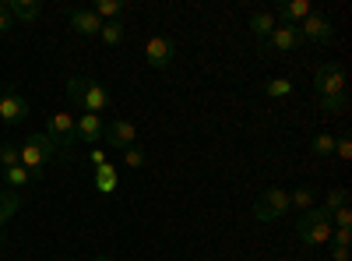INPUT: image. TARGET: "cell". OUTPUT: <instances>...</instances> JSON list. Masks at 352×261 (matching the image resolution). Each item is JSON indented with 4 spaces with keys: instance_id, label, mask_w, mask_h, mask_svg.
<instances>
[{
    "instance_id": "f1b7e54d",
    "label": "cell",
    "mask_w": 352,
    "mask_h": 261,
    "mask_svg": "<svg viewBox=\"0 0 352 261\" xmlns=\"http://www.w3.org/2000/svg\"><path fill=\"white\" fill-rule=\"evenodd\" d=\"M331 226H335V229H352V209H349V205L335 209V212H331Z\"/></svg>"
},
{
    "instance_id": "8fae6325",
    "label": "cell",
    "mask_w": 352,
    "mask_h": 261,
    "mask_svg": "<svg viewBox=\"0 0 352 261\" xmlns=\"http://www.w3.org/2000/svg\"><path fill=\"white\" fill-rule=\"evenodd\" d=\"M310 14H314L310 0H289V4H282V8L275 11V21H282V25H300V21L310 18Z\"/></svg>"
},
{
    "instance_id": "8d00e7d4",
    "label": "cell",
    "mask_w": 352,
    "mask_h": 261,
    "mask_svg": "<svg viewBox=\"0 0 352 261\" xmlns=\"http://www.w3.org/2000/svg\"><path fill=\"white\" fill-rule=\"evenodd\" d=\"M4 222H8V219H4V212H0V226H4Z\"/></svg>"
},
{
    "instance_id": "5bb4252c",
    "label": "cell",
    "mask_w": 352,
    "mask_h": 261,
    "mask_svg": "<svg viewBox=\"0 0 352 261\" xmlns=\"http://www.w3.org/2000/svg\"><path fill=\"white\" fill-rule=\"evenodd\" d=\"M71 25H74L78 36H99V28H102V21L96 18V11H85V8L71 11Z\"/></svg>"
},
{
    "instance_id": "ffe728a7",
    "label": "cell",
    "mask_w": 352,
    "mask_h": 261,
    "mask_svg": "<svg viewBox=\"0 0 352 261\" xmlns=\"http://www.w3.org/2000/svg\"><path fill=\"white\" fill-rule=\"evenodd\" d=\"M4 184H8L11 191H18V187H25V184H32V173H28V169L18 163V166L4 169Z\"/></svg>"
},
{
    "instance_id": "44dd1931",
    "label": "cell",
    "mask_w": 352,
    "mask_h": 261,
    "mask_svg": "<svg viewBox=\"0 0 352 261\" xmlns=\"http://www.w3.org/2000/svg\"><path fill=\"white\" fill-rule=\"evenodd\" d=\"M18 209H21V194L11 191V187H4V191H0V212H4V219H11Z\"/></svg>"
},
{
    "instance_id": "83f0119b",
    "label": "cell",
    "mask_w": 352,
    "mask_h": 261,
    "mask_svg": "<svg viewBox=\"0 0 352 261\" xmlns=\"http://www.w3.org/2000/svg\"><path fill=\"white\" fill-rule=\"evenodd\" d=\"M342 205H349V191H345V187H335V191L324 198V212H335V209H342Z\"/></svg>"
},
{
    "instance_id": "6da1fadb",
    "label": "cell",
    "mask_w": 352,
    "mask_h": 261,
    "mask_svg": "<svg viewBox=\"0 0 352 261\" xmlns=\"http://www.w3.org/2000/svg\"><path fill=\"white\" fill-rule=\"evenodd\" d=\"M331 212L324 209H307L300 212V222H296V237L303 240V247H324L331 240Z\"/></svg>"
},
{
    "instance_id": "e0dca14e",
    "label": "cell",
    "mask_w": 352,
    "mask_h": 261,
    "mask_svg": "<svg viewBox=\"0 0 352 261\" xmlns=\"http://www.w3.org/2000/svg\"><path fill=\"white\" fill-rule=\"evenodd\" d=\"M124 36H127V25H124L120 18H116V21H102V28H99V39H102L106 46H120Z\"/></svg>"
},
{
    "instance_id": "836d02e7",
    "label": "cell",
    "mask_w": 352,
    "mask_h": 261,
    "mask_svg": "<svg viewBox=\"0 0 352 261\" xmlns=\"http://www.w3.org/2000/svg\"><path fill=\"white\" fill-rule=\"evenodd\" d=\"M331 258H335V261H349V247H338V244H331Z\"/></svg>"
},
{
    "instance_id": "484cf974",
    "label": "cell",
    "mask_w": 352,
    "mask_h": 261,
    "mask_svg": "<svg viewBox=\"0 0 352 261\" xmlns=\"http://www.w3.org/2000/svg\"><path fill=\"white\" fill-rule=\"evenodd\" d=\"M21 163V149H18V145H0V166H4V169H11V166H18Z\"/></svg>"
},
{
    "instance_id": "7a4b0ae2",
    "label": "cell",
    "mask_w": 352,
    "mask_h": 261,
    "mask_svg": "<svg viewBox=\"0 0 352 261\" xmlns=\"http://www.w3.org/2000/svg\"><path fill=\"white\" fill-rule=\"evenodd\" d=\"M56 156V145L46 138V131H39V134H28L25 138V145H21V166L32 173V180H39L43 177V166L50 163Z\"/></svg>"
},
{
    "instance_id": "74e56055",
    "label": "cell",
    "mask_w": 352,
    "mask_h": 261,
    "mask_svg": "<svg viewBox=\"0 0 352 261\" xmlns=\"http://www.w3.org/2000/svg\"><path fill=\"white\" fill-rule=\"evenodd\" d=\"M0 254H4V240H0Z\"/></svg>"
},
{
    "instance_id": "277c9868",
    "label": "cell",
    "mask_w": 352,
    "mask_h": 261,
    "mask_svg": "<svg viewBox=\"0 0 352 261\" xmlns=\"http://www.w3.org/2000/svg\"><path fill=\"white\" fill-rule=\"evenodd\" d=\"M46 138L56 145V149H71L78 141V131H74V117L71 113H53L50 124H46Z\"/></svg>"
},
{
    "instance_id": "ab89813d",
    "label": "cell",
    "mask_w": 352,
    "mask_h": 261,
    "mask_svg": "<svg viewBox=\"0 0 352 261\" xmlns=\"http://www.w3.org/2000/svg\"><path fill=\"white\" fill-rule=\"evenodd\" d=\"M0 96H4V85H0Z\"/></svg>"
},
{
    "instance_id": "5b68a950",
    "label": "cell",
    "mask_w": 352,
    "mask_h": 261,
    "mask_svg": "<svg viewBox=\"0 0 352 261\" xmlns=\"http://www.w3.org/2000/svg\"><path fill=\"white\" fill-rule=\"evenodd\" d=\"M314 85L320 96H342L345 92V67L342 64H320L314 74Z\"/></svg>"
},
{
    "instance_id": "7c38bea8",
    "label": "cell",
    "mask_w": 352,
    "mask_h": 261,
    "mask_svg": "<svg viewBox=\"0 0 352 261\" xmlns=\"http://www.w3.org/2000/svg\"><path fill=\"white\" fill-rule=\"evenodd\" d=\"M74 131H78L81 141H102L106 124H102V117H96V113H81V117L74 121Z\"/></svg>"
},
{
    "instance_id": "9c48e42d",
    "label": "cell",
    "mask_w": 352,
    "mask_h": 261,
    "mask_svg": "<svg viewBox=\"0 0 352 261\" xmlns=\"http://www.w3.org/2000/svg\"><path fill=\"white\" fill-rule=\"evenodd\" d=\"M173 56H176V46H173V39H166V36H152L148 43H144V61H148V67H169L173 64Z\"/></svg>"
},
{
    "instance_id": "ba28073f",
    "label": "cell",
    "mask_w": 352,
    "mask_h": 261,
    "mask_svg": "<svg viewBox=\"0 0 352 261\" xmlns=\"http://www.w3.org/2000/svg\"><path fill=\"white\" fill-rule=\"evenodd\" d=\"M25 117H28V99L18 89H4V96H0V121L4 124H21Z\"/></svg>"
},
{
    "instance_id": "1f68e13d",
    "label": "cell",
    "mask_w": 352,
    "mask_h": 261,
    "mask_svg": "<svg viewBox=\"0 0 352 261\" xmlns=\"http://www.w3.org/2000/svg\"><path fill=\"white\" fill-rule=\"evenodd\" d=\"M11 28H14V18H11L8 4H0V36H4V32H11Z\"/></svg>"
},
{
    "instance_id": "2e32d148",
    "label": "cell",
    "mask_w": 352,
    "mask_h": 261,
    "mask_svg": "<svg viewBox=\"0 0 352 261\" xmlns=\"http://www.w3.org/2000/svg\"><path fill=\"white\" fill-rule=\"evenodd\" d=\"M278 28V21H275V14L272 11H254L250 14V32L254 36H261V39H268L272 32Z\"/></svg>"
},
{
    "instance_id": "4316f807",
    "label": "cell",
    "mask_w": 352,
    "mask_h": 261,
    "mask_svg": "<svg viewBox=\"0 0 352 261\" xmlns=\"http://www.w3.org/2000/svg\"><path fill=\"white\" fill-rule=\"evenodd\" d=\"M310 152H314V156H331V152H335V138H331V134H317V138L310 141Z\"/></svg>"
},
{
    "instance_id": "30bf717a",
    "label": "cell",
    "mask_w": 352,
    "mask_h": 261,
    "mask_svg": "<svg viewBox=\"0 0 352 261\" xmlns=\"http://www.w3.org/2000/svg\"><path fill=\"white\" fill-rule=\"evenodd\" d=\"M102 141L109 145V149H134V141H138V131H134V124L131 121H109L106 124V134H102Z\"/></svg>"
},
{
    "instance_id": "ac0fdd59",
    "label": "cell",
    "mask_w": 352,
    "mask_h": 261,
    "mask_svg": "<svg viewBox=\"0 0 352 261\" xmlns=\"http://www.w3.org/2000/svg\"><path fill=\"white\" fill-rule=\"evenodd\" d=\"M116 184H120V177H116V169H113L109 163L96 166V191H102V194H113V191H116Z\"/></svg>"
},
{
    "instance_id": "f35d334b",
    "label": "cell",
    "mask_w": 352,
    "mask_h": 261,
    "mask_svg": "<svg viewBox=\"0 0 352 261\" xmlns=\"http://www.w3.org/2000/svg\"><path fill=\"white\" fill-rule=\"evenodd\" d=\"M64 261H78V258H64Z\"/></svg>"
},
{
    "instance_id": "d6a6232c",
    "label": "cell",
    "mask_w": 352,
    "mask_h": 261,
    "mask_svg": "<svg viewBox=\"0 0 352 261\" xmlns=\"http://www.w3.org/2000/svg\"><path fill=\"white\" fill-rule=\"evenodd\" d=\"M349 240H352V229H331V240H328V244L349 247Z\"/></svg>"
},
{
    "instance_id": "7402d4cb",
    "label": "cell",
    "mask_w": 352,
    "mask_h": 261,
    "mask_svg": "<svg viewBox=\"0 0 352 261\" xmlns=\"http://www.w3.org/2000/svg\"><path fill=\"white\" fill-rule=\"evenodd\" d=\"M88 81H92V78H81V74L67 78V96H71V103H78V106H81V99H85V89H88Z\"/></svg>"
},
{
    "instance_id": "4fadbf2b",
    "label": "cell",
    "mask_w": 352,
    "mask_h": 261,
    "mask_svg": "<svg viewBox=\"0 0 352 261\" xmlns=\"http://www.w3.org/2000/svg\"><path fill=\"white\" fill-rule=\"evenodd\" d=\"M109 106V92H106V85H99V81H88V89H85V99H81V109L85 113H99Z\"/></svg>"
},
{
    "instance_id": "52a82bcc",
    "label": "cell",
    "mask_w": 352,
    "mask_h": 261,
    "mask_svg": "<svg viewBox=\"0 0 352 261\" xmlns=\"http://www.w3.org/2000/svg\"><path fill=\"white\" fill-rule=\"evenodd\" d=\"M300 36L307 39V43H331L335 39V25H331V18H324V14H310V18H303L300 21Z\"/></svg>"
},
{
    "instance_id": "9a60e30c",
    "label": "cell",
    "mask_w": 352,
    "mask_h": 261,
    "mask_svg": "<svg viewBox=\"0 0 352 261\" xmlns=\"http://www.w3.org/2000/svg\"><path fill=\"white\" fill-rule=\"evenodd\" d=\"M4 4H8V11H11L14 21H36L39 11H43L39 0H4Z\"/></svg>"
},
{
    "instance_id": "d6986e66",
    "label": "cell",
    "mask_w": 352,
    "mask_h": 261,
    "mask_svg": "<svg viewBox=\"0 0 352 261\" xmlns=\"http://www.w3.org/2000/svg\"><path fill=\"white\" fill-rule=\"evenodd\" d=\"M124 8H127L124 0H96V8H92V11H96L99 21H116V18L124 14Z\"/></svg>"
},
{
    "instance_id": "d590c367",
    "label": "cell",
    "mask_w": 352,
    "mask_h": 261,
    "mask_svg": "<svg viewBox=\"0 0 352 261\" xmlns=\"http://www.w3.org/2000/svg\"><path fill=\"white\" fill-rule=\"evenodd\" d=\"M92 261H113V258H106V254H99V258H92Z\"/></svg>"
},
{
    "instance_id": "f546056e",
    "label": "cell",
    "mask_w": 352,
    "mask_h": 261,
    "mask_svg": "<svg viewBox=\"0 0 352 261\" xmlns=\"http://www.w3.org/2000/svg\"><path fill=\"white\" fill-rule=\"evenodd\" d=\"M335 156H338V159H345V163L352 159V138H349V134L335 138Z\"/></svg>"
},
{
    "instance_id": "8992f818",
    "label": "cell",
    "mask_w": 352,
    "mask_h": 261,
    "mask_svg": "<svg viewBox=\"0 0 352 261\" xmlns=\"http://www.w3.org/2000/svg\"><path fill=\"white\" fill-rule=\"evenodd\" d=\"M303 46V36H300V25H282L264 39V50H278V53H296Z\"/></svg>"
},
{
    "instance_id": "3957f363",
    "label": "cell",
    "mask_w": 352,
    "mask_h": 261,
    "mask_svg": "<svg viewBox=\"0 0 352 261\" xmlns=\"http://www.w3.org/2000/svg\"><path fill=\"white\" fill-rule=\"evenodd\" d=\"M285 212H289V194L278 191V187L264 191V194L254 201V209H250V216H254L257 222H275V219H282Z\"/></svg>"
},
{
    "instance_id": "cb8c5ba5",
    "label": "cell",
    "mask_w": 352,
    "mask_h": 261,
    "mask_svg": "<svg viewBox=\"0 0 352 261\" xmlns=\"http://www.w3.org/2000/svg\"><path fill=\"white\" fill-rule=\"evenodd\" d=\"M264 92H268L272 99H285V96L292 92V81H289V78H272L268 85H264Z\"/></svg>"
},
{
    "instance_id": "d4e9b609",
    "label": "cell",
    "mask_w": 352,
    "mask_h": 261,
    "mask_svg": "<svg viewBox=\"0 0 352 261\" xmlns=\"http://www.w3.org/2000/svg\"><path fill=\"white\" fill-rule=\"evenodd\" d=\"M320 109L324 113H345L349 109V96H320Z\"/></svg>"
},
{
    "instance_id": "4dcf8cb0",
    "label": "cell",
    "mask_w": 352,
    "mask_h": 261,
    "mask_svg": "<svg viewBox=\"0 0 352 261\" xmlns=\"http://www.w3.org/2000/svg\"><path fill=\"white\" fill-rule=\"evenodd\" d=\"M124 163H127L131 169H141V166H144V152L134 145V149H127V152H124Z\"/></svg>"
},
{
    "instance_id": "e575fe53",
    "label": "cell",
    "mask_w": 352,
    "mask_h": 261,
    "mask_svg": "<svg viewBox=\"0 0 352 261\" xmlns=\"http://www.w3.org/2000/svg\"><path fill=\"white\" fill-rule=\"evenodd\" d=\"M88 159H92V166H102L106 163V152L102 149H92V156H88Z\"/></svg>"
},
{
    "instance_id": "603a6c76",
    "label": "cell",
    "mask_w": 352,
    "mask_h": 261,
    "mask_svg": "<svg viewBox=\"0 0 352 261\" xmlns=\"http://www.w3.org/2000/svg\"><path fill=\"white\" fill-rule=\"evenodd\" d=\"M296 205L300 212H307V209H314V191L310 187H300V191H292L289 194V209Z\"/></svg>"
}]
</instances>
